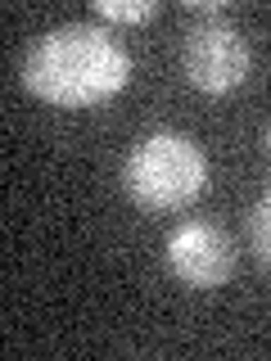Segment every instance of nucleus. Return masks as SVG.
<instances>
[{
    "instance_id": "nucleus-1",
    "label": "nucleus",
    "mask_w": 271,
    "mask_h": 361,
    "mask_svg": "<svg viewBox=\"0 0 271 361\" xmlns=\"http://www.w3.org/2000/svg\"><path fill=\"white\" fill-rule=\"evenodd\" d=\"M23 82L54 109H95L127 90L131 54L100 23H64L28 50Z\"/></svg>"
},
{
    "instance_id": "nucleus-2",
    "label": "nucleus",
    "mask_w": 271,
    "mask_h": 361,
    "mask_svg": "<svg viewBox=\"0 0 271 361\" xmlns=\"http://www.w3.org/2000/svg\"><path fill=\"white\" fill-rule=\"evenodd\" d=\"M122 185L145 212H181L208 190V154L181 131H150L131 145Z\"/></svg>"
},
{
    "instance_id": "nucleus-3",
    "label": "nucleus",
    "mask_w": 271,
    "mask_h": 361,
    "mask_svg": "<svg viewBox=\"0 0 271 361\" xmlns=\"http://www.w3.org/2000/svg\"><path fill=\"white\" fill-rule=\"evenodd\" d=\"M181 68H186L190 86H199L203 95H226L248 77L253 68V50H248L244 32L231 18H199L186 32L181 45Z\"/></svg>"
},
{
    "instance_id": "nucleus-4",
    "label": "nucleus",
    "mask_w": 271,
    "mask_h": 361,
    "mask_svg": "<svg viewBox=\"0 0 271 361\" xmlns=\"http://www.w3.org/2000/svg\"><path fill=\"white\" fill-rule=\"evenodd\" d=\"M167 271L190 289H217L235 271V244L212 221H181L163 244Z\"/></svg>"
},
{
    "instance_id": "nucleus-5",
    "label": "nucleus",
    "mask_w": 271,
    "mask_h": 361,
    "mask_svg": "<svg viewBox=\"0 0 271 361\" xmlns=\"http://www.w3.org/2000/svg\"><path fill=\"white\" fill-rule=\"evenodd\" d=\"M248 248L258 253L263 267H271V190L248 208Z\"/></svg>"
},
{
    "instance_id": "nucleus-6",
    "label": "nucleus",
    "mask_w": 271,
    "mask_h": 361,
    "mask_svg": "<svg viewBox=\"0 0 271 361\" xmlns=\"http://www.w3.org/2000/svg\"><path fill=\"white\" fill-rule=\"evenodd\" d=\"M95 14L104 23H145L158 14L154 0H95Z\"/></svg>"
},
{
    "instance_id": "nucleus-7",
    "label": "nucleus",
    "mask_w": 271,
    "mask_h": 361,
    "mask_svg": "<svg viewBox=\"0 0 271 361\" xmlns=\"http://www.w3.org/2000/svg\"><path fill=\"white\" fill-rule=\"evenodd\" d=\"M263 154H267V163H271V127L263 131Z\"/></svg>"
}]
</instances>
